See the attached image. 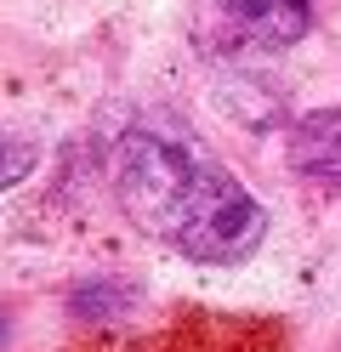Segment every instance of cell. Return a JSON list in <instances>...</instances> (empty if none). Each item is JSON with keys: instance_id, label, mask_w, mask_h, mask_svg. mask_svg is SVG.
Masks as SVG:
<instances>
[{"instance_id": "7a4b0ae2", "label": "cell", "mask_w": 341, "mask_h": 352, "mask_svg": "<svg viewBox=\"0 0 341 352\" xmlns=\"http://www.w3.org/2000/svg\"><path fill=\"white\" fill-rule=\"evenodd\" d=\"M211 6L245 46L262 52H285L313 29V0H211Z\"/></svg>"}, {"instance_id": "277c9868", "label": "cell", "mask_w": 341, "mask_h": 352, "mask_svg": "<svg viewBox=\"0 0 341 352\" xmlns=\"http://www.w3.org/2000/svg\"><path fill=\"white\" fill-rule=\"evenodd\" d=\"M131 301H136L131 284L97 278V284H80V290H74V313H97V318H108V313H131Z\"/></svg>"}, {"instance_id": "3957f363", "label": "cell", "mask_w": 341, "mask_h": 352, "mask_svg": "<svg viewBox=\"0 0 341 352\" xmlns=\"http://www.w3.org/2000/svg\"><path fill=\"white\" fill-rule=\"evenodd\" d=\"M285 153H290L296 176L341 188V108H313V114H302L290 125Z\"/></svg>"}, {"instance_id": "6da1fadb", "label": "cell", "mask_w": 341, "mask_h": 352, "mask_svg": "<svg viewBox=\"0 0 341 352\" xmlns=\"http://www.w3.org/2000/svg\"><path fill=\"white\" fill-rule=\"evenodd\" d=\"M114 199L165 250L227 267L267 239V210L227 165H216L188 131L165 120H136L114 142Z\"/></svg>"}]
</instances>
